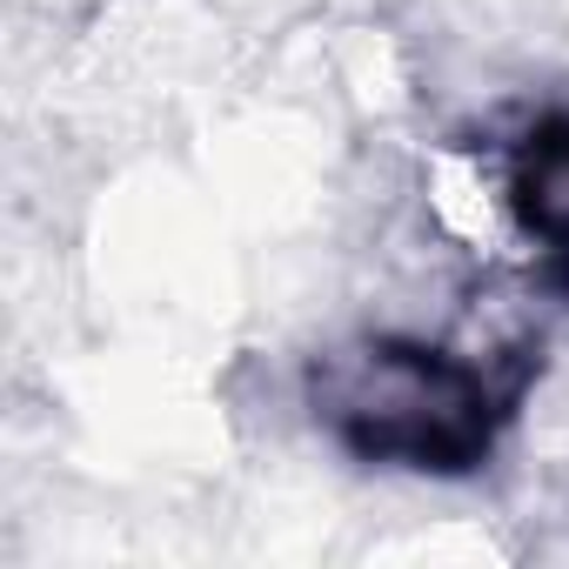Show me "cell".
Segmentation results:
<instances>
[{"instance_id":"cell-1","label":"cell","mask_w":569,"mask_h":569,"mask_svg":"<svg viewBox=\"0 0 569 569\" xmlns=\"http://www.w3.org/2000/svg\"><path fill=\"white\" fill-rule=\"evenodd\" d=\"M489 376L442 349L376 342L329 369L322 409L376 462L469 469L489 449Z\"/></svg>"},{"instance_id":"cell-2","label":"cell","mask_w":569,"mask_h":569,"mask_svg":"<svg viewBox=\"0 0 569 569\" xmlns=\"http://www.w3.org/2000/svg\"><path fill=\"white\" fill-rule=\"evenodd\" d=\"M509 208L522 228L549 248H569V121H549L529 134L516 174H509Z\"/></svg>"}]
</instances>
